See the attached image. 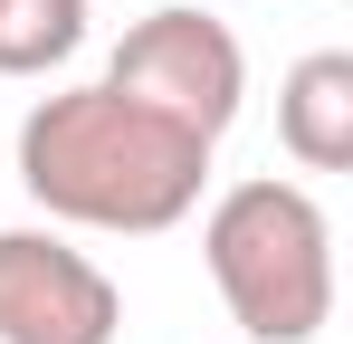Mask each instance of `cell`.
<instances>
[{"instance_id":"3","label":"cell","mask_w":353,"mask_h":344,"mask_svg":"<svg viewBox=\"0 0 353 344\" xmlns=\"http://www.w3.org/2000/svg\"><path fill=\"white\" fill-rule=\"evenodd\" d=\"M105 86L134 96V106H153V115H172L181 134L220 144L239 124V106H248V48L210 10H153V19H134L115 39Z\"/></svg>"},{"instance_id":"5","label":"cell","mask_w":353,"mask_h":344,"mask_svg":"<svg viewBox=\"0 0 353 344\" xmlns=\"http://www.w3.org/2000/svg\"><path fill=\"white\" fill-rule=\"evenodd\" d=\"M277 144L305 172L353 163V48H315L277 77Z\"/></svg>"},{"instance_id":"4","label":"cell","mask_w":353,"mask_h":344,"mask_svg":"<svg viewBox=\"0 0 353 344\" xmlns=\"http://www.w3.org/2000/svg\"><path fill=\"white\" fill-rule=\"evenodd\" d=\"M124 287L58 229H0V344H115Z\"/></svg>"},{"instance_id":"6","label":"cell","mask_w":353,"mask_h":344,"mask_svg":"<svg viewBox=\"0 0 353 344\" xmlns=\"http://www.w3.org/2000/svg\"><path fill=\"white\" fill-rule=\"evenodd\" d=\"M86 48V0H0V77H48Z\"/></svg>"},{"instance_id":"2","label":"cell","mask_w":353,"mask_h":344,"mask_svg":"<svg viewBox=\"0 0 353 344\" xmlns=\"http://www.w3.org/2000/svg\"><path fill=\"white\" fill-rule=\"evenodd\" d=\"M201 258L248 344H315L334 325V220L305 182H230L201 220Z\"/></svg>"},{"instance_id":"1","label":"cell","mask_w":353,"mask_h":344,"mask_svg":"<svg viewBox=\"0 0 353 344\" xmlns=\"http://www.w3.org/2000/svg\"><path fill=\"white\" fill-rule=\"evenodd\" d=\"M19 191L67 229H115V239H153L201 211L210 191V144L181 134L172 115L96 86H58L19 115Z\"/></svg>"}]
</instances>
